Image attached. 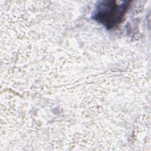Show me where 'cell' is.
I'll use <instances>...</instances> for the list:
<instances>
[{
	"label": "cell",
	"mask_w": 151,
	"mask_h": 151,
	"mask_svg": "<svg viewBox=\"0 0 151 151\" xmlns=\"http://www.w3.org/2000/svg\"><path fill=\"white\" fill-rule=\"evenodd\" d=\"M128 5L127 2L120 4L113 1L100 2L93 14V18L106 28H112L120 22Z\"/></svg>",
	"instance_id": "1"
}]
</instances>
